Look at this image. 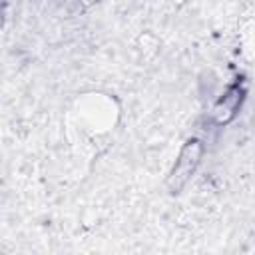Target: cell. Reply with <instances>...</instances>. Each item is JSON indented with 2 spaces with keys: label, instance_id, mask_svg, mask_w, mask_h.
<instances>
[{
  "label": "cell",
  "instance_id": "obj_1",
  "mask_svg": "<svg viewBox=\"0 0 255 255\" xmlns=\"http://www.w3.org/2000/svg\"><path fill=\"white\" fill-rule=\"evenodd\" d=\"M197 159H199V145H197V141H189L185 147H183V151H181V155H179V159L175 161V169H173V179L177 181V187L191 175V171H193V167L197 165Z\"/></svg>",
  "mask_w": 255,
  "mask_h": 255
}]
</instances>
